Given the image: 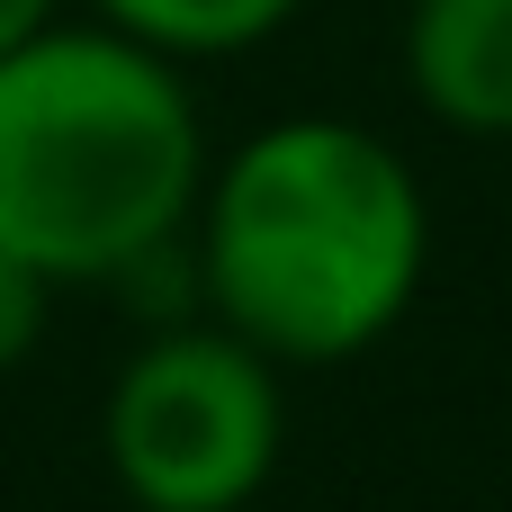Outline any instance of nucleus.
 I'll return each instance as SVG.
<instances>
[{
	"label": "nucleus",
	"mask_w": 512,
	"mask_h": 512,
	"mask_svg": "<svg viewBox=\"0 0 512 512\" xmlns=\"http://www.w3.org/2000/svg\"><path fill=\"white\" fill-rule=\"evenodd\" d=\"M99 459L126 512H243L288 459V369L216 315L153 324L99 405Z\"/></svg>",
	"instance_id": "7ed1b4c3"
},
{
	"label": "nucleus",
	"mask_w": 512,
	"mask_h": 512,
	"mask_svg": "<svg viewBox=\"0 0 512 512\" xmlns=\"http://www.w3.org/2000/svg\"><path fill=\"white\" fill-rule=\"evenodd\" d=\"M63 9H72V0H0V54H9V45H27L36 27H54Z\"/></svg>",
	"instance_id": "0eeeda50"
},
{
	"label": "nucleus",
	"mask_w": 512,
	"mask_h": 512,
	"mask_svg": "<svg viewBox=\"0 0 512 512\" xmlns=\"http://www.w3.org/2000/svg\"><path fill=\"white\" fill-rule=\"evenodd\" d=\"M198 315L279 369H342L378 351L432 279L423 171L342 108H297L207 162L189 216Z\"/></svg>",
	"instance_id": "f257e3e1"
},
{
	"label": "nucleus",
	"mask_w": 512,
	"mask_h": 512,
	"mask_svg": "<svg viewBox=\"0 0 512 512\" xmlns=\"http://www.w3.org/2000/svg\"><path fill=\"white\" fill-rule=\"evenodd\" d=\"M54 279L45 270H27L18 252H0V378L9 369H27L36 351H45V324H54Z\"/></svg>",
	"instance_id": "423d86ee"
},
{
	"label": "nucleus",
	"mask_w": 512,
	"mask_h": 512,
	"mask_svg": "<svg viewBox=\"0 0 512 512\" xmlns=\"http://www.w3.org/2000/svg\"><path fill=\"white\" fill-rule=\"evenodd\" d=\"M90 18L162 45L171 63H225V54H252L270 45L306 0H81Z\"/></svg>",
	"instance_id": "39448f33"
},
{
	"label": "nucleus",
	"mask_w": 512,
	"mask_h": 512,
	"mask_svg": "<svg viewBox=\"0 0 512 512\" xmlns=\"http://www.w3.org/2000/svg\"><path fill=\"white\" fill-rule=\"evenodd\" d=\"M405 90L432 126L512 144V0H405Z\"/></svg>",
	"instance_id": "20e7f679"
},
{
	"label": "nucleus",
	"mask_w": 512,
	"mask_h": 512,
	"mask_svg": "<svg viewBox=\"0 0 512 512\" xmlns=\"http://www.w3.org/2000/svg\"><path fill=\"white\" fill-rule=\"evenodd\" d=\"M207 162L189 63L162 45L63 9L0 54V252L54 288H126L180 252Z\"/></svg>",
	"instance_id": "f03ea898"
}]
</instances>
